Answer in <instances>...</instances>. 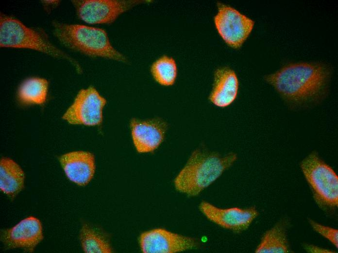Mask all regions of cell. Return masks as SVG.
Instances as JSON below:
<instances>
[{"instance_id": "obj_1", "label": "cell", "mask_w": 338, "mask_h": 253, "mask_svg": "<svg viewBox=\"0 0 338 253\" xmlns=\"http://www.w3.org/2000/svg\"><path fill=\"white\" fill-rule=\"evenodd\" d=\"M329 77L330 72L324 65L301 62L286 65L265 80L287 101L302 104L320 98Z\"/></svg>"}, {"instance_id": "obj_2", "label": "cell", "mask_w": 338, "mask_h": 253, "mask_svg": "<svg viewBox=\"0 0 338 253\" xmlns=\"http://www.w3.org/2000/svg\"><path fill=\"white\" fill-rule=\"evenodd\" d=\"M237 159L230 152L222 155L204 145L196 148L174 180L176 190L190 197L200 194L217 180Z\"/></svg>"}, {"instance_id": "obj_3", "label": "cell", "mask_w": 338, "mask_h": 253, "mask_svg": "<svg viewBox=\"0 0 338 253\" xmlns=\"http://www.w3.org/2000/svg\"><path fill=\"white\" fill-rule=\"evenodd\" d=\"M55 37L66 47L91 57L126 62L124 55L111 44L106 31L81 24L52 23Z\"/></svg>"}, {"instance_id": "obj_4", "label": "cell", "mask_w": 338, "mask_h": 253, "mask_svg": "<svg viewBox=\"0 0 338 253\" xmlns=\"http://www.w3.org/2000/svg\"><path fill=\"white\" fill-rule=\"evenodd\" d=\"M0 46L35 50L53 57L66 60L78 72L82 71L79 63L53 45L44 33L28 27L17 19L4 15H1L0 18Z\"/></svg>"}, {"instance_id": "obj_5", "label": "cell", "mask_w": 338, "mask_h": 253, "mask_svg": "<svg viewBox=\"0 0 338 253\" xmlns=\"http://www.w3.org/2000/svg\"><path fill=\"white\" fill-rule=\"evenodd\" d=\"M300 167L317 205L324 211H335L338 206V177L334 169L316 151L303 159Z\"/></svg>"}, {"instance_id": "obj_6", "label": "cell", "mask_w": 338, "mask_h": 253, "mask_svg": "<svg viewBox=\"0 0 338 253\" xmlns=\"http://www.w3.org/2000/svg\"><path fill=\"white\" fill-rule=\"evenodd\" d=\"M147 0H72L78 18L91 24H110L121 14Z\"/></svg>"}, {"instance_id": "obj_7", "label": "cell", "mask_w": 338, "mask_h": 253, "mask_svg": "<svg viewBox=\"0 0 338 253\" xmlns=\"http://www.w3.org/2000/svg\"><path fill=\"white\" fill-rule=\"evenodd\" d=\"M106 100L93 86L81 89L62 118L73 125H100Z\"/></svg>"}, {"instance_id": "obj_8", "label": "cell", "mask_w": 338, "mask_h": 253, "mask_svg": "<svg viewBox=\"0 0 338 253\" xmlns=\"http://www.w3.org/2000/svg\"><path fill=\"white\" fill-rule=\"evenodd\" d=\"M218 7L214 21L219 33L229 46L239 48L251 33L254 21L231 6L219 2Z\"/></svg>"}, {"instance_id": "obj_9", "label": "cell", "mask_w": 338, "mask_h": 253, "mask_svg": "<svg viewBox=\"0 0 338 253\" xmlns=\"http://www.w3.org/2000/svg\"><path fill=\"white\" fill-rule=\"evenodd\" d=\"M139 243L144 253H175L198 247L195 238L160 228L142 233Z\"/></svg>"}, {"instance_id": "obj_10", "label": "cell", "mask_w": 338, "mask_h": 253, "mask_svg": "<svg viewBox=\"0 0 338 253\" xmlns=\"http://www.w3.org/2000/svg\"><path fill=\"white\" fill-rule=\"evenodd\" d=\"M43 238L41 222L34 216L0 231V240L6 250L19 248L25 252L33 253Z\"/></svg>"}, {"instance_id": "obj_11", "label": "cell", "mask_w": 338, "mask_h": 253, "mask_svg": "<svg viewBox=\"0 0 338 253\" xmlns=\"http://www.w3.org/2000/svg\"><path fill=\"white\" fill-rule=\"evenodd\" d=\"M199 209L210 221L220 227L239 233L246 230L258 216L254 207L247 208H220L207 201L200 204Z\"/></svg>"}, {"instance_id": "obj_12", "label": "cell", "mask_w": 338, "mask_h": 253, "mask_svg": "<svg viewBox=\"0 0 338 253\" xmlns=\"http://www.w3.org/2000/svg\"><path fill=\"white\" fill-rule=\"evenodd\" d=\"M130 126L134 145L140 153L156 150L163 142L168 129L167 122L160 118L146 120L133 118Z\"/></svg>"}, {"instance_id": "obj_13", "label": "cell", "mask_w": 338, "mask_h": 253, "mask_svg": "<svg viewBox=\"0 0 338 253\" xmlns=\"http://www.w3.org/2000/svg\"><path fill=\"white\" fill-rule=\"evenodd\" d=\"M59 161L68 178L79 186L87 185L94 177L95 160L90 152H69L60 156Z\"/></svg>"}, {"instance_id": "obj_14", "label": "cell", "mask_w": 338, "mask_h": 253, "mask_svg": "<svg viewBox=\"0 0 338 253\" xmlns=\"http://www.w3.org/2000/svg\"><path fill=\"white\" fill-rule=\"evenodd\" d=\"M239 83L235 72L227 67L217 69L214 74V81L209 100L215 105L224 108L236 99Z\"/></svg>"}, {"instance_id": "obj_15", "label": "cell", "mask_w": 338, "mask_h": 253, "mask_svg": "<svg viewBox=\"0 0 338 253\" xmlns=\"http://www.w3.org/2000/svg\"><path fill=\"white\" fill-rule=\"evenodd\" d=\"M25 174L14 160L2 157L0 161V189L11 199L24 188Z\"/></svg>"}, {"instance_id": "obj_16", "label": "cell", "mask_w": 338, "mask_h": 253, "mask_svg": "<svg viewBox=\"0 0 338 253\" xmlns=\"http://www.w3.org/2000/svg\"><path fill=\"white\" fill-rule=\"evenodd\" d=\"M288 222L283 219L268 230L263 236L255 252L256 253H288L290 251L287 237Z\"/></svg>"}, {"instance_id": "obj_17", "label": "cell", "mask_w": 338, "mask_h": 253, "mask_svg": "<svg viewBox=\"0 0 338 253\" xmlns=\"http://www.w3.org/2000/svg\"><path fill=\"white\" fill-rule=\"evenodd\" d=\"M48 86V81L43 78L34 77L26 79L18 89V101L23 105L44 104L47 99Z\"/></svg>"}, {"instance_id": "obj_18", "label": "cell", "mask_w": 338, "mask_h": 253, "mask_svg": "<svg viewBox=\"0 0 338 253\" xmlns=\"http://www.w3.org/2000/svg\"><path fill=\"white\" fill-rule=\"evenodd\" d=\"M79 238L85 253H111L113 252L107 235L100 229L87 223L83 224Z\"/></svg>"}, {"instance_id": "obj_19", "label": "cell", "mask_w": 338, "mask_h": 253, "mask_svg": "<svg viewBox=\"0 0 338 253\" xmlns=\"http://www.w3.org/2000/svg\"><path fill=\"white\" fill-rule=\"evenodd\" d=\"M151 72L154 79L159 84L169 86L175 82L177 68L175 60L167 55H164L153 63Z\"/></svg>"}, {"instance_id": "obj_20", "label": "cell", "mask_w": 338, "mask_h": 253, "mask_svg": "<svg viewBox=\"0 0 338 253\" xmlns=\"http://www.w3.org/2000/svg\"><path fill=\"white\" fill-rule=\"evenodd\" d=\"M308 222L315 232L328 240L334 246L338 248V229L323 225L311 219H308Z\"/></svg>"}, {"instance_id": "obj_21", "label": "cell", "mask_w": 338, "mask_h": 253, "mask_svg": "<svg viewBox=\"0 0 338 253\" xmlns=\"http://www.w3.org/2000/svg\"><path fill=\"white\" fill-rule=\"evenodd\" d=\"M304 249L308 253H334L333 251L325 249L323 248L317 246H315L312 244H304Z\"/></svg>"}]
</instances>
